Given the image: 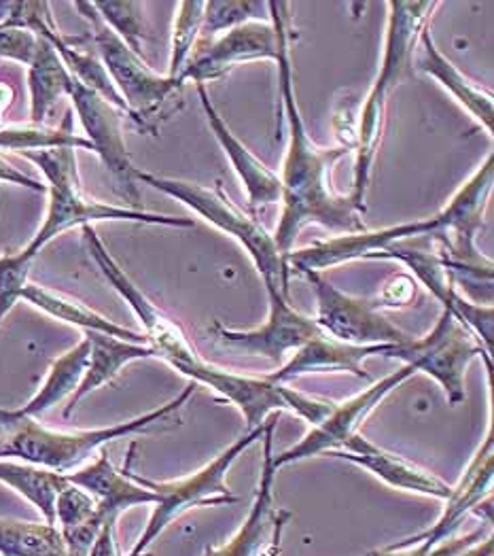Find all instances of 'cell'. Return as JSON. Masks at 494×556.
I'll use <instances>...</instances> for the list:
<instances>
[{
    "instance_id": "8992f818",
    "label": "cell",
    "mask_w": 494,
    "mask_h": 556,
    "mask_svg": "<svg viewBox=\"0 0 494 556\" xmlns=\"http://www.w3.org/2000/svg\"><path fill=\"white\" fill-rule=\"evenodd\" d=\"M136 181L179 200L193 213H198L202 219L213 224L217 230L236 238L253 260L259 277L264 278L266 291H280L282 295L289 298L291 273L287 266V257L278 251L274 236L257 222V217L240 211L225 195L224 187L208 189V187L180 181V179L157 177L138 168H136Z\"/></svg>"
},
{
    "instance_id": "74e56055",
    "label": "cell",
    "mask_w": 494,
    "mask_h": 556,
    "mask_svg": "<svg viewBox=\"0 0 494 556\" xmlns=\"http://www.w3.org/2000/svg\"><path fill=\"white\" fill-rule=\"evenodd\" d=\"M360 104L357 98H346L338 104L333 115V128L335 137L340 140V147L355 153L357 149V128H359Z\"/></svg>"
},
{
    "instance_id": "d6986e66",
    "label": "cell",
    "mask_w": 494,
    "mask_h": 556,
    "mask_svg": "<svg viewBox=\"0 0 494 556\" xmlns=\"http://www.w3.org/2000/svg\"><path fill=\"white\" fill-rule=\"evenodd\" d=\"M66 478L71 484L90 493L104 522H117L119 514L135 506L155 504V495L136 482L130 476V467L117 469L106 451H102L90 464L75 469L73 473H66Z\"/></svg>"
},
{
    "instance_id": "4dcf8cb0",
    "label": "cell",
    "mask_w": 494,
    "mask_h": 556,
    "mask_svg": "<svg viewBox=\"0 0 494 556\" xmlns=\"http://www.w3.org/2000/svg\"><path fill=\"white\" fill-rule=\"evenodd\" d=\"M246 22H270L268 2L211 0L204 4L202 37H217Z\"/></svg>"
},
{
    "instance_id": "3957f363",
    "label": "cell",
    "mask_w": 494,
    "mask_h": 556,
    "mask_svg": "<svg viewBox=\"0 0 494 556\" xmlns=\"http://www.w3.org/2000/svg\"><path fill=\"white\" fill-rule=\"evenodd\" d=\"M195 387L198 384L189 380V384L168 404L151 413H144L140 417L130 418L126 422L88 429V431L47 429L41 422H37V418L11 417L9 410L0 408V429L7 431V440L0 444L4 446L9 457H17L24 464L46 467L58 473H73L75 469L88 464L91 455L104 448L106 444L147 431L157 422L173 417L177 410H180V406L187 404Z\"/></svg>"
},
{
    "instance_id": "f546056e",
    "label": "cell",
    "mask_w": 494,
    "mask_h": 556,
    "mask_svg": "<svg viewBox=\"0 0 494 556\" xmlns=\"http://www.w3.org/2000/svg\"><path fill=\"white\" fill-rule=\"evenodd\" d=\"M0 149L17 151V153H33V151H51V149H86L91 151L90 140L75 135L73 119L66 115L62 126H7L0 128Z\"/></svg>"
},
{
    "instance_id": "7c38bea8",
    "label": "cell",
    "mask_w": 494,
    "mask_h": 556,
    "mask_svg": "<svg viewBox=\"0 0 494 556\" xmlns=\"http://www.w3.org/2000/svg\"><path fill=\"white\" fill-rule=\"evenodd\" d=\"M304 278L315 287V321L325 336L355 346L402 344L411 338L391 324L371 300L340 291L322 273H308Z\"/></svg>"
},
{
    "instance_id": "60d3db41",
    "label": "cell",
    "mask_w": 494,
    "mask_h": 556,
    "mask_svg": "<svg viewBox=\"0 0 494 556\" xmlns=\"http://www.w3.org/2000/svg\"><path fill=\"white\" fill-rule=\"evenodd\" d=\"M433 546L429 544H416L409 548H400V551H391V548H382L378 553H371L369 556H431Z\"/></svg>"
},
{
    "instance_id": "1f68e13d",
    "label": "cell",
    "mask_w": 494,
    "mask_h": 556,
    "mask_svg": "<svg viewBox=\"0 0 494 556\" xmlns=\"http://www.w3.org/2000/svg\"><path fill=\"white\" fill-rule=\"evenodd\" d=\"M204 4L206 2L202 0H189V2H179L177 7L173 49H170V68H168L170 79H179L195 47L200 46L202 24H204Z\"/></svg>"
},
{
    "instance_id": "ba28073f",
    "label": "cell",
    "mask_w": 494,
    "mask_h": 556,
    "mask_svg": "<svg viewBox=\"0 0 494 556\" xmlns=\"http://www.w3.org/2000/svg\"><path fill=\"white\" fill-rule=\"evenodd\" d=\"M81 230H84L91 260L96 262V266L100 268L104 278L113 285V289L122 295V300L132 308L138 324L142 325V336L149 342L147 346L155 353V357L164 359L168 366L187 376L191 382L204 384L215 364L206 362L189 342L182 327L140 291V287L126 275V270L109 253L96 228L86 226Z\"/></svg>"
},
{
    "instance_id": "30bf717a",
    "label": "cell",
    "mask_w": 494,
    "mask_h": 556,
    "mask_svg": "<svg viewBox=\"0 0 494 556\" xmlns=\"http://www.w3.org/2000/svg\"><path fill=\"white\" fill-rule=\"evenodd\" d=\"M400 359L404 366L435 378L448 400L449 406L465 402V374L476 357L486 362L489 376L493 374V357L486 355L478 338L458 324L448 311H442L435 327L425 338H409L402 344H393L384 355Z\"/></svg>"
},
{
    "instance_id": "277c9868",
    "label": "cell",
    "mask_w": 494,
    "mask_h": 556,
    "mask_svg": "<svg viewBox=\"0 0 494 556\" xmlns=\"http://www.w3.org/2000/svg\"><path fill=\"white\" fill-rule=\"evenodd\" d=\"M28 162L37 164L46 175L49 206L47 217L37 236L22 249L28 257L37 260V255L47 244L66 230L86 228L96 222H128L142 226H166V228H193V219L157 215L140 208L113 206L90 198L81 181L77 168V151L75 149H51V151H33L22 153Z\"/></svg>"
},
{
    "instance_id": "7402d4cb",
    "label": "cell",
    "mask_w": 494,
    "mask_h": 556,
    "mask_svg": "<svg viewBox=\"0 0 494 556\" xmlns=\"http://www.w3.org/2000/svg\"><path fill=\"white\" fill-rule=\"evenodd\" d=\"M418 46H420V60H418L420 71L427 73L429 77H433L440 86H444L471 113V117L489 135H493V93L484 92L480 86H476L469 77H465L463 71H458L449 62L448 58L435 46L429 28H422V33L418 37Z\"/></svg>"
},
{
    "instance_id": "7bdbcfd3",
    "label": "cell",
    "mask_w": 494,
    "mask_h": 556,
    "mask_svg": "<svg viewBox=\"0 0 494 556\" xmlns=\"http://www.w3.org/2000/svg\"><path fill=\"white\" fill-rule=\"evenodd\" d=\"M0 459H9V455H7V451H4L2 444H0Z\"/></svg>"
},
{
    "instance_id": "f1b7e54d",
    "label": "cell",
    "mask_w": 494,
    "mask_h": 556,
    "mask_svg": "<svg viewBox=\"0 0 494 556\" xmlns=\"http://www.w3.org/2000/svg\"><path fill=\"white\" fill-rule=\"evenodd\" d=\"M0 556H71L55 525L0 518Z\"/></svg>"
},
{
    "instance_id": "484cf974",
    "label": "cell",
    "mask_w": 494,
    "mask_h": 556,
    "mask_svg": "<svg viewBox=\"0 0 494 556\" xmlns=\"http://www.w3.org/2000/svg\"><path fill=\"white\" fill-rule=\"evenodd\" d=\"M88 362H90V340L84 338L68 353H64L51 364L46 382L41 384L37 395L26 406L17 410H9V415L15 418H37L46 415L47 410H51L66 397L71 400L77 387L81 384Z\"/></svg>"
},
{
    "instance_id": "8d00e7d4",
    "label": "cell",
    "mask_w": 494,
    "mask_h": 556,
    "mask_svg": "<svg viewBox=\"0 0 494 556\" xmlns=\"http://www.w3.org/2000/svg\"><path fill=\"white\" fill-rule=\"evenodd\" d=\"M493 553L494 540L491 531L486 533L484 529H478L463 540L442 542L433 548L431 556H493Z\"/></svg>"
},
{
    "instance_id": "5bb4252c",
    "label": "cell",
    "mask_w": 494,
    "mask_h": 556,
    "mask_svg": "<svg viewBox=\"0 0 494 556\" xmlns=\"http://www.w3.org/2000/svg\"><path fill=\"white\" fill-rule=\"evenodd\" d=\"M66 96L71 98L73 109L86 130L91 151L113 175L119 193L136 206L140 202V193L136 186V166L124 140L122 111L77 79H71Z\"/></svg>"
},
{
    "instance_id": "2e32d148",
    "label": "cell",
    "mask_w": 494,
    "mask_h": 556,
    "mask_svg": "<svg viewBox=\"0 0 494 556\" xmlns=\"http://www.w3.org/2000/svg\"><path fill=\"white\" fill-rule=\"evenodd\" d=\"M270 298V313L268 321L255 329H227L221 324H215L213 331L231 349L244 351L255 357H266L271 364L282 366L289 353L300 351L308 342L322 336L320 327L313 317L300 313L287 295L280 291H268Z\"/></svg>"
},
{
    "instance_id": "cb8c5ba5",
    "label": "cell",
    "mask_w": 494,
    "mask_h": 556,
    "mask_svg": "<svg viewBox=\"0 0 494 556\" xmlns=\"http://www.w3.org/2000/svg\"><path fill=\"white\" fill-rule=\"evenodd\" d=\"M113 522V520H111ZM106 522L98 514V504L88 491L66 484L55 500V527L71 556H88Z\"/></svg>"
},
{
    "instance_id": "e575fe53",
    "label": "cell",
    "mask_w": 494,
    "mask_h": 556,
    "mask_svg": "<svg viewBox=\"0 0 494 556\" xmlns=\"http://www.w3.org/2000/svg\"><path fill=\"white\" fill-rule=\"evenodd\" d=\"M37 41V35L26 28L0 24V60H11L28 66L35 55Z\"/></svg>"
},
{
    "instance_id": "9c48e42d",
    "label": "cell",
    "mask_w": 494,
    "mask_h": 556,
    "mask_svg": "<svg viewBox=\"0 0 494 556\" xmlns=\"http://www.w3.org/2000/svg\"><path fill=\"white\" fill-rule=\"evenodd\" d=\"M75 9H79V13L90 22L100 62L122 96L126 113L142 128H149V122L155 119L166 102L179 92V81L168 75L153 73L142 55L135 53L102 22L91 2H75Z\"/></svg>"
},
{
    "instance_id": "d4e9b609",
    "label": "cell",
    "mask_w": 494,
    "mask_h": 556,
    "mask_svg": "<svg viewBox=\"0 0 494 556\" xmlns=\"http://www.w3.org/2000/svg\"><path fill=\"white\" fill-rule=\"evenodd\" d=\"M22 300L28 302L30 306L43 311L49 317H53L58 321H64V324L81 327L84 331L106 333V336L128 340V342H138V344H142V340H144V336L138 333L135 329L117 325L115 321L102 317L100 313L91 311L86 304H81V302H77V300H73L64 293H58V291H51V289L41 287V285H35V282L26 285V289L22 293Z\"/></svg>"
},
{
    "instance_id": "83f0119b",
    "label": "cell",
    "mask_w": 494,
    "mask_h": 556,
    "mask_svg": "<svg viewBox=\"0 0 494 556\" xmlns=\"http://www.w3.org/2000/svg\"><path fill=\"white\" fill-rule=\"evenodd\" d=\"M0 484L13 489L43 514L47 525H55V500L68 484L66 473L46 467L0 459Z\"/></svg>"
},
{
    "instance_id": "d6a6232c",
    "label": "cell",
    "mask_w": 494,
    "mask_h": 556,
    "mask_svg": "<svg viewBox=\"0 0 494 556\" xmlns=\"http://www.w3.org/2000/svg\"><path fill=\"white\" fill-rule=\"evenodd\" d=\"M102 22L126 43L135 53L142 55V2L130 0H104V2H91Z\"/></svg>"
},
{
    "instance_id": "836d02e7",
    "label": "cell",
    "mask_w": 494,
    "mask_h": 556,
    "mask_svg": "<svg viewBox=\"0 0 494 556\" xmlns=\"http://www.w3.org/2000/svg\"><path fill=\"white\" fill-rule=\"evenodd\" d=\"M35 260L24 251L0 257V324L22 300Z\"/></svg>"
},
{
    "instance_id": "44dd1931",
    "label": "cell",
    "mask_w": 494,
    "mask_h": 556,
    "mask_svg": "<svg viewBox=\"0 0 494 556\" xmlns=\"http://www.w3.org/2000/svg\"><path fill=\"white\" fill-rule=\"evenodd\" d=\"M393 344H373V346H355L338 342L329 336H320L300 351L291 355L287 364L271 374H266L271 382L287 384L300 376L318 374V371H349L357 378L369 380V374L363 368V362L373 355H387Z\"/></svg>"
},
{
    "instance_id": "d590c367",
    "label": "cell",
    "mask_w": 494,
    "mask_h": 556,
    "mask_svg": "<svg viewBox=\"0 0 494 556\" xmlns=\"http://www.w3.org/2000/svg\"><path fill=\"white\" fill-rule=\"evenodd\" d=\"M416 300H418L416 278L409 277V275H395L382 287V291L371 302L378 311H382V308L397 311V308L411 306Z\"/></svg>"
},
{
    "instance_id": "9a60e30c",
    "label": "cell",
    "mask_w": 494,
    "mask_h": 556,
    "mask_svg": "<svg viewBox=\"0 0 494 556\" xmlns=\"http://www.w3.org/2000/svg\"><path fill=\"white\" fill-rule=\"evenodd\" d=\"M274 429L276 418L266 420L264 464L249 516L225 546H206L202 556H280V542L291 511L274 506Z\"/></svg>"
},
{
    "instance_id": "6da1fadb",
    "label": "cell",
    "mask_w": 494,
    "mask_h": 556,
    "mask_svg": "<svg viewBox=\"0 0 494 556\" xmlns=\"http://www.w3.org/2000/svg\"><path fill=\"white\" fill-rule=\"evenodd\" d=\"M276 64L289 142L280 175L282 213L278 228L271 236L278 251L287 257L306 226H320L340 236L365 232L367 228L363 224V213L367 208L355 204L351 193L342 195L331 187L333 166L349 157L351 151L344 147H318L311 139L293 86L291 37L280 47Z\"/></svg>"
},
{
    "instance_id": "b9f144b4",
    "label": "cell",
    "mask_w": 494,
    "mask_h": 556,
    "mask_svg": "<svg viewBox=\"0 0 494 556\" xmlns=\"http://www.w3.org/2000/svg\"><path fill=\"white\" fill-rule=\"evenodd\" d=\"M11 102H13V88H11L9 84L0 81V122H2L4 111L11 106ZM0 128H2V126H0Z\"/></svg>"
},
{
    "instance_id": "5b68a950",
    "label": "cell",
    "mask_w": 494,
    "mask_h": 556,
    "mask_svg": "<svg viewBox=\"0 0 494 556\" xmlns=\"http://www.w3.org/2000/svg\"><path fill=\"white\" fill-rule=\"evenodd\" d=\"M440 7V2H387L389 9V26L384 55L380 64V73L371 86V90L363 98L359 109V128H357V162H355V184L351 198L355 204L365 206V191L369 184L373 157L384 130L387 104L397 84L404 79L405 71L411 62V53L418 43L422 28H427L429 17Z\"/></svg>"
},
{
    "instance_id": "603a6c76",
    "label": "cell",
    "mask_w": 494,
    "mask_h": 556,
    "mask_svg": "<svg viewBox=\"0 0 494 556\" xmlns=\"http://www.w3.org/2000/svg\"><path fill=\"white\" fill-rule=\"evenodd\" d=\"M86 338L90 340V362L81 378V384L77 387V391L68 400V406L64 408V418L71 417L90 393L111 382L128 364L155 357V353L147 344L119 340L96 331H86Z\"/></svg>"
},
{
    "instance_id": "52a82bcc",
    "label": "cell",
    "mask_w": 494,
    "mask_h": 556,
    "mask_svg": "<svg viewBox=\"0 0 494 556\" xmlns=\"http://www.w3.org/2000/svg\"><path fill=\"white\" fill-rule=\"evenodd\" d=\"M264 431H266V422L262 427L251 429L244 435H240L211 464L204 465L195 473H189L187 478H180V480L157 482V480H149V478H142L135 471H130V476L138 484H142L144 489H149L155 495V504H153L151 518H149L142 535L138 538L135 548L128 556H149L147 553H149L151 544L168 529V525H173L185 511L193 510V508L236 504L238 495H233V491L225 482L227 471L231 469V465L238 462V457L242 453H246L253 444H257L264 438Z\"/></svg>"
},
{
    "instance_id": "ffe728a7",
    "label": "cell",
    "mask_w": 494,
    "mask_h": 556,
    "mask_svg": "<svg viewBox=\"0 0 494 556\" xmlns=\"http://www.w3.org/2000/svg\"><path fill=\"white\" fill-rule=\"evenodd\" d=\"M195 90H198L202 109L206 113V119H208V126H211L215 139L219 140L225 155L231 162V168L236 170L240 184L246 189L251 208L255 211L259 206H271V204L280 202V198H282L280 177L276 173H271L270 168L257 155H253V151L231 132L224 115L211 102V93L206 90V86H195Z\"/></svg>"
},
{
    "instance_id": "4fadbf2b",
    "label": "cell",
    "mask_w": 494,
    "mask_h": 556,
    "mask_svg": "<svg viewBox=\"0 0 494 556\" xmlns=\"http://www.w3.org/2000/svg\"><path fill=\"white\" fill-rule=\"evenodd\" d=\"M416 374L418 371L411 366H402L400 370L391 371L389 376L360 391L359 395L333 404L331 413L315 425L313 431L306 433L295 446L280 455H274L276 471L284 465L300 464L318 455H327L331 451H340L351 435L359 433L360 422L376 410V406H380L395 389H400L405 380Z\"/></svg>"
},
{
    "instance_id": "e0dca14e",
    "label": "cell",
    "mask_w": 494,
    "mask_h": 556,
    "mask_svg": "<svg viewBox=\"0 0 494 556\" xmlns=\"http://www.w3.org/2000/svg\"><path fill=\"white\" fill-rule=\"evenodd\" d=\"M493 471L494 431L493 425H491L482 446L473 455L471 464L467 465L463 478L456 484H452V491H449L446 508L442 511V516L429 529H425V531H420L411 538H405L402 542L391 544L387 548L400 551V548H409V546H416V544H429V546L435 548L442 542L449 540L454 535V531L460 527L463 518L467 514L478 510L491 497Z\"/></svg>"
},
{
    "instance_id": "7a4b0ae2",
    "label": "cell",
    "mask_w": 494,
    "mask_h": 556,
    "mask_svg": "<svg viewBox=\"0 0 494 556\" xmlns=\"http://www.w3.org/2000/svg\"><path fill=\"white\" fill-rule=\"evenodd\" d=\"M493 177L494 155L489 153L484 164L454 193L448 206L440 215L373 232L365 230L359 233L335 236L331 240L315 242L306 249L291 251L287 255L289 273L300 277L308 273H322L338 264L367 260L369 255L405 240L435 242L444 266H493V262L484 257L476 247V236L482 230L484 211L489 204V195L493 191Z\"/></svg>"
},
{
    "instance_id": "4316f807",
    "label": "cell",
    "mask_w": 494,
    "mask_h": 556,
    "mask_svg": "<svg viewBox=\"0 0 494 556\" xmlns=\"http://www.w3.org/2000/svg\"><path fill=\"white\" fill-rule=\"evenodd\" d=\"M37 49L28 64V90H30V124L46 126L47 115L53 104L68 93L71 73L49 41L37 37Z\"/></svg>"
},
{
    "instance_id": "ab89813d",
    "label": "cell",
    "mask_w": 494,
    "mask_h": 556,
    "mask_svg": "<svg viewBox=\"0 0 494 556\" xmlns=\"http://www.w3.org/2000/svg\"><path fill=\"white\" fill-rule=\"evenodd\" d=\"M115 520L106 522L102 527V531L98 533L93 546H91L88 556H122L119 555V546H117V535H115Z\"/></svg>"
},
{
    "instance_id": "8fae6325",
    "label": "cell",
    "mask_w": 494,
    "mask_h": 556,
    "mask_svg": "<svg viewBox=\"0 0 494 556\" xmlns=\"http://www.w3.org/2000/svg\"><path fill=\"white\" fill-rule=\"evenodd\" d=\"M268 9L270 22H246L227 30L217 39L195 47L191 60L177 79L180 88L185 86V81L206 86V81L224 77L225 73L244 62H276L280 55V47L291 37V7L287 2H268Z\"/></svg>"
},
{
    "instance_id": "f35d334b",
    "label": "cell",
    "mask_w": 494,
    "mask_h": 556,
    "mask_svg": "<svg viewBox=\"0 0 494 556\" xmlns=\"http://www.w3.org/2000/svg\"><path fill=\"white\" fill-rule=\"evenodd\" d=\"M0 184H11V186L24 187V189H30V191H37V193H46L47 186H43L41 181L24 175L22 170H17L15 166H11L7 160L0 157Z\"/></svg>"
},
{
    "instance_id": "ac0fdd59",
    "label": "cell",
    "mask_w": 494,
    "mask_h": 556,
    "mask_svg": "<svg viewBox=\"0 0 494 556\" xmlns=\"http://www.w3.org/2000/svg\"><path fill=\"white\" fill-rule=\"evenodd\" d=\"M327 457L359 465L363 469L371 471L376 478L384 480L389 486L402 489L407 493H418L425 497L446 502L449 491H452V484L442 480L440 476H435L433 471L411 464L391 451L376 446L360 433L351 435L340 451H331V453H327Z\"/></svg>"
}]
</instances>
